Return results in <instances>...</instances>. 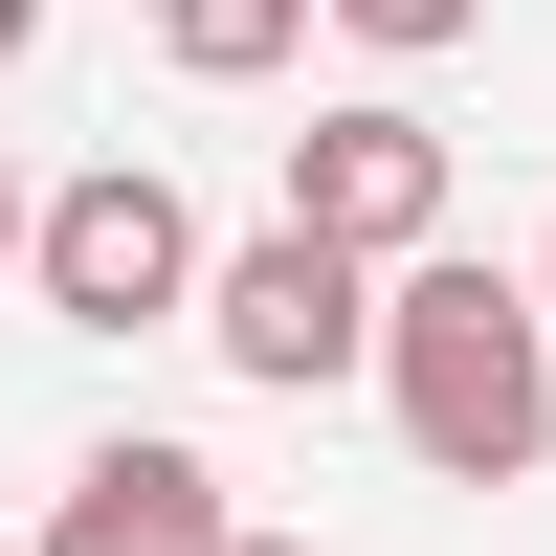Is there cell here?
Here are the masks:
<instances>
[{
	"label": "cell",
	"mask_w": 556,
	"mask_h": 556,
	"mask_svg": "<svg viewBox=\"0 0 556 556\" xmlns=\"http://www.w3.org/2000/svg\"><path fill=\"white\" fill-rule=\"evenodd\" d=\"M356 379L401 401V445H424L445 490H534V468H556V312H534V267L401 245V290H379V356H356Z\"/></svg>",
	"instance_id": "obj_1"
},
{
	"label": "cell",
	"mask_w": 556,
	"mask_h": 556,
	"mask_svg": "<svg viewBox=\"0 0 556 556\" xmlns=\"http://www.w3.org/2000/svg\"><path fill=\"white\" fill-rule=\"evenodd\" d=\"M23 290L67 334H156V312H201V201L156 156H89L67 201H23Z\"/></svg>",
	"instance_id": "obj_2"
},
{
	"label": "cell",
	"mask_w": 556,
	"mask_h": 556,
	"mask_svg": "<svg viewBox=\"0 0 556 556\" xmlns=\"http://www.w3.org/2000/svg\"><path fill=\"white\" fill-rule=\"evenodd\" d=\"M201 334H223V379L312 401V379H356V356H379V267L312 245V223H267V245H223V267H201Z\"/></svg>",
	"instance_id": "obj_3"
},
{
	"label": "cell",
	"mask_w": 556,
	"mask_h": 556,
	"mask_svg": "<svg viewBox=\"0 0 556 556\" xmlns=\"http://www.w3.org/2000/svg\"><path fill=\"white\" fill-rule=\"evenodd\" d=\"M290 223H312V245H356V267L445 245V134L401 112V89H356V112H312V134H290Z\"/></svg>",
	"instance_id": "obj_4"
},
{
	"label": "cell",
	"mask_w": 556,
	"mask_h": 556,
	"mask_svg": "<svg viewBox=\"0 0 556 556\" xmlns=\"http://www.w3.org/2000/svg\"><path fill=\"white\" fill-rule=\"evenodd\" d=\"M223 534H245V513H223L201 445H89L67 513H45V556H223Z\"/></svg>",
	"instance_id": "obj_5"
},
{
	"label": "cell",
	"mask_w": 556,
	"mask_h": 556,
	"mask_svg": "<svg viewBox=\"0 0 556 556\" xmlns=\"http://www.w3.org/2000/svg\"><path fill=\"white\" fill-rule=\"evenodd\" d=\"M156 45H178L201 89H245V67H290V45H312V0H156Z\"/></svg>",
	"instance_id": "obj_6"
},
{
	"label": "cell",
	"mask_w": 556,
	"mask_h": 556,
	"mask_svg": "<svg viewBox=\"0 0 556 556\" xmlns=\"http://www.w3.org/2000/svg\"><path fill=\"white\" fill-rule=\"evenodd\" d=\"M312 23H356V45H379V67H424V45H468L490 0H312Z\"/></svg>",
	"instance_id": "obj_7"
},
{
	"label": "cell",
	"mask_w": 556,
	"mask_h": 556,
	"mask_svg": "<svg viewBox=\"0 0 556 556\" xmlns=\"http://www.w3.org/2000/svg\"><path fill=\"white\" fill-rule=\"evenodd\" d=\"M23 45H45V0H0V67H23Z\"/></svg>",
	"instance_id": "obj_8"
},
{
	"label": "cell",
	"mask_w": 556,
	"mask_h": 556,
	"mask_svg": "<svg viewBox=\"0 0 556 556\" xmlns=\"http://www.w3.org/2000/svg\"><path fill=\"white\" fill-rule=\"evenodd\" d=\"M0 267H23V178H0Z\"/></svg>",
	"instance_id": "obj_9"
},
{
	"label": "cell",
	"mask_w": 556,
	"mask_h": 556,
	"mask_svg": "<svg viewBox=\"0 0 556 556\" xmlns=\"http://www.w3.org/2000/svg\"><path fill=\"white\" fill-rule=\"evenodd\" d=\"M223 556H290V534H223Z\"/></svg>",
	"instance_id": "obj_10"
},
{
	"label": "cell",
	"mask_w": 556,
	"mask_h": 556,
	"mask_svg": "<svg viewBox=\"0 0 556 556\" xmlns=\"http://www.w3.org/2000/svg\"><path fill=\"white\" fill-rule=\"evenodd\" d=\"M534 312H556V245H534Z\"/></svg>",
	"instance_id": "obj_11"
}]
</instances>
